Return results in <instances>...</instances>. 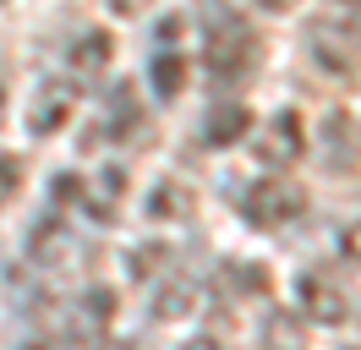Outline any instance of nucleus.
Returning <instances> with one entry per match:
<instances>
[{
  "mask_svg": "<svg viewBox=\"0 0 361 350\" xmlns=\"http://www.w3.org/2000/svg\"><path fill=\"white\" fill-rule=\"evenodd\" d=\"M203 66L208 77L219 88H235L241 77H247L252 66H257V33H252L247 17H235V11H214L208 17V44H203Z\"/></svg>",
  "mask_w": 361,
  "mask_h": 350,
  "instance_id": "1",
  "label": "nucleus"
},
{
  "mask_svg": "<svg viewBox=\"0 0 361 350\" xmlns=\"http://www.w3.org/2000/svg\"><path fill=\"white\" fill-rule=\"evenodd\" d=\"M307 214V186L290 175H263L247 197H241V219L252 230H285L290 219Z\"/></svg>",
  "mask_w": 361,
  "mask_h": 350,
  "instance_id": "2",
  "label": "nucleus"
},
{
  "mask_svg": "<svg viewBox=\"0 0 361 350\" xmlns=\"http://www.w3.org/2000/svg\"><path fill=\"white\" fill-rule=\"evenodd\" d=\"M295 296H301V318H312V323H345L350 318V284L339 279L334 268H307L301 279H295Z\"/></svg>",
  "mask_w": 361,
  "mask_h": 350,
  "instance_id": "3",
  "label": "nucleus"
},
{
  "mask_svg": "<svg viewBox=\"0 0 361 350\" xmlns=\"http://www.w3.org/2000/svg\"><path fill=\"white\" fill-rule=\"evenodd\" d=\"M307 55H312V66H323V71L350 77L361 66V44H356V33L339 28V22H312V28H307Z\"/></svg>",
  "mask_w": 361,
  "mask_h": 350,
  "instance_id": "4",
  "label": "nucleus"
},
{
  "mask_svg": "<svg viewBox=\"0 0 361 350\" xmlns=\"http://www.w3.org/2000/svg\"><path fill=\"white\" fill-rule=\"evenodd\" d=\"M257 153H263L269 170L295 164V159L307 153V126H301V115H295V109H279L269 126H263V137H257Z\"/></svg>",
  "mask_w": 361,
  "mask_h": 350,
  "instance_id": "5",
  "label": "nucleus"
},
{
  "mask_svg": "<svg viewBox=\"0 0 361 350\" xmlns=\"http://www.w3.org/2000/svg\"><path fill=\"white\" fill-rule=\"evenodd\" d=\"M71 104H77V88L66 83V77H49L44 88H39V99H33V109H27V131L33 137H49V131L66 126Z\"/></svg>",
  "mask_w": 361,
  "mask_h": 350,
  "instance_id": "6",
  "label": "nucleus"
},
{
  "mask_svg": "<svg viewBox=\"0 0 361 350\" xmlns=\"http://www.w3.org/2000/svg\"><path fill=\"white\" fill-rule=\"evenodd\" d=\"M110 318H115V290H110V284L82 290V301H77V323H71V339H82V345H104Z\"/></svg>",
  "mask_w": 361,
  "mask_h": 350,
  "instance_id": "7",
  "label": "nucleus"
},
{
  "mask_svg": "<svg viewBox=\"0 0 361 350\" xmlns=\"http://www.w3.org/2000/svg\"><path fill=\"white\" fill-rule=\"evenodd\" d=\"M121 197H126V170H121V164H104V170L82 186V208H88L93 224H110L115 208H121Z\"/></svg>",
  "mask_w": 361,
  "mask_h": 350,
  "instance_id": "8",
  "label": "nucleus"
},
{
  "mask_svg": "<svg viewBox=\"0 0 361 350\" xmlns=\"http://www.w3.org/2000/svg\"><path fill=\"white\" fill-rule=\"evenodd\" d=\"M247 131H252V109L241 104V99H230V104L208 109V121H203V143H208V148H230V143H241Z\"/></svg>",
  "mask_w": 361,
  "mask_h": 350,
  "instance_id": "9",
  "label": "nucleus"
},
{
  "mask_svg": "<svg viewBox=\"0 0 361 350\" xmlns=\"http://www.w3.org/2000/svg\"><path fill=\"white\" fill-rule=\"evenodd\" d=\"M257 339H263V350H312V345H307V318L290 312V306H269Z\"/></svg>",
  "mask_w": 361,
  "mask_h": 350,
  "instance_id": "10",
  "label": "nucleus"
},
{
  "mask_svg": "<svg viewBox=\"0 0 361 350\" xmlns=\"http://www.w3.org/2000/svg\"><path fill=\"white\" fill-rule=\"evenodd\" d=\"M148 88H154L159 104H170L180 88H186V61H180V49H154V61H148Z\"/></svg>",
  "mask_w": 361,
  "mask_h": 350,
  "instance_id": "11",
  "label": "nucleus"
},
{
  "mask_svg": "<svg viewBox=\"0 0 361 350\" xmlns=\"http://www.w3.org/2000/svg\"><path fill=\"white\" fill-rule=\"evenodd\" d=\"M192 208H197V197H192V186H180L176 175L159 181L154 197H148V219H192Z\"/></svg>",
  "mask_w": 361,
  "mask_h": 350,
  "instance_id": "12",
  "label": "nucleus"
},
{
  "mask_svg": "<svg viewBox=\"0 0 361 350\" xmlns=\"http://www.w3.org/2000/svg\"><path fill=\"white\" fill-rule=\"evenodd\" d=\"M104 131H110V137H137V131H142V109H137L132 83L110 88V121H104Z\"/></svg>",
  "mask_w": 361,
  "mask_h": 350,
  "instance_id": "13",
  "label": "nucleus"
},
{
  "mask_svg": "<svg viewBox=\"0 0 361 350\" xmlns=\"http://www.w3.org/2000/svg\"><path fill=\"white\" fill-rule=\"evenodd\" d=\"M104 66H110V33L93 28V33H82V39L71 44V71H77V77H93V71H104Z\"/></svg>",
  "mask_w": 361,
  "mask_h": 350,
  "instance_id": "14",
  "label": "nucleus"
},
{
  "mask_svg": "<svg viewBox=\"0 0 361 350\" xmlns=\"http://www.w3.org/2000/svg\"><path fill=\"white\" fill-rule=\"evenodd\" d=\"M197 306V284L192 279H170L164 290H159V301H154V318L159 323H176V318H186Z\"/></svg>",
  "mask_w": 361,
  "mask_h": 350,
  "instance_id": "15",
  "label": "nucleus"
},
{
  "mask_svg": "<svg viewBox=\"0 0 361 350\" xmlns=\"http://www.w3.org/2000/svg\"><path fill=\"white\" fill-rule=\"evenodd\" d=\"M23 192V159L17 153H0V208Z\"/></svg>",
  "mask_w": 361,
  "mask_h": 350,
  "instance_id": "16",
  "label": "nucleus"
},
{
  "mask_svg": "<svg viewBox=\"0 0 361 350\" xmlns=\"http://www.w3.org/2000/svg\"><path fill=\"white\" fill-rule=\"evenodd\" d=\"M339 252H345L350 262H361V219H356V224H345V236H339Z\"/></svg>",
  "mask_w": 361,
  "mask_h": 350,
  "instance_id": "17",
  "label": "nucleus"
},
{
  "mask_svg": "<svg viewBox=\"0 0 361 350\" xmlns=\"http://www.w3.org/2000/svg\"><path fill=\"white\" fill-rule=\"evenodd\" d=\"M115 17H137V11H148V0H110Z\"/></svg>",
  "mask_w": 361,
  "mask_h": 350,
  "instance_id": "18",
  "label": "nucleus"
},
{
  "mask_svg": "<svg viewBox=\"0 0 361 350\" xmlns=\"http://www.w3.org/2000/svg\"><path fill=\"white\" fill-rule=\"evenodd\" d=\"M257 6H263V11H274V17H279V11H290L295 0H257Z\"/></svg>",
  "mask_w": 361,
  "mask_h": 350,
  "instance_id": "19",
  "label": "nucleus"
},
{
  "mask_svg": "<svg viewBox=\"0 0 361 350\" xmlns=\"http://www.w3.org/2000/svg\"><path fill=\"white\" fill-rule=\"evenodd\" d=\"M186 350H219V345H214V339H192Z\"/></svg>",
  "mask_w": 361,
  "mask_h": 350,
  "instance_id": "20",
  "label": "nucleus"
},
{
  "mask_svg": "<svg viewBox=\"0 0 361 350\" xmlns=\"http://www.w3.org/2000/svg\"><path fill=\"white\" fill-rule=\"evenodd\" d=\"M23 350H49V345H39V339H33V345H23Z\"/></svg>",
  "mask_w": 361,
  "mask_h": 350,
  "instance_id": "21",
  "label": "nucleus"
},
{
  "mask_svg": "<svg viewBox=\"0 0 361 350\" xmlns=\"http://www.w3.org/2000/svg\"><path fill=\"white\" fill-rule=\"evenodd\" d=\"M0 6H6V0H0Z\"/></svg>",
  "mask_w": 361,
  "mask_h": 350,
  "instance_id": "22",
  "label": "nucleus"
}]
</instances>
